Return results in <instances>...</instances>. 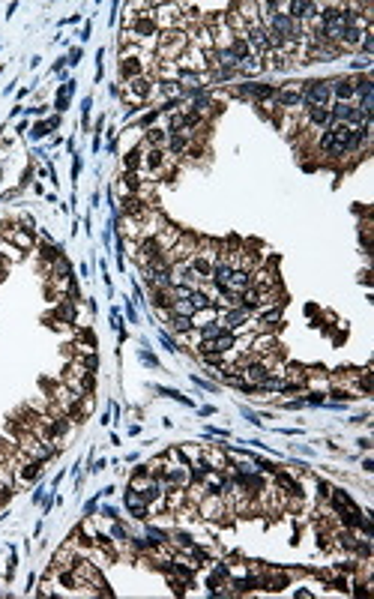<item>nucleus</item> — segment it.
Instances as JSON below:
<instances>
[{"label":"nucleus","instance_id":"obj_1","mask_svg":"<svg viewBox=\"0 0 374 599\" xmlns=\"http://www.w3.org/2000/svg\"><path fill=\"white\" fill-rule=\"evenodd\" d=\"M329 96H332V90H329V84H324V81H309L306 90H302V102L311 105V108H326Z\"/></svg>","mask_w":374,"mask_h":599},{"label":"nucleus","instance_id":"obj_2","mask_svg":"<svg viewBox=\"0 0 374 599\" xmlns=\"http://www.w3.org/2000/svg\"><path fill=\"white\" fill-rule=\"evenodd\" d=\"M270 33H276L281 42H288V39L296 36V21L291 18L288 12H273V18H270Z\"/></svg>","mask_w":374,"mask_h":599},{"label":"nucleus","instance_id":"obj_3","mask_svg":"<svg viewBox=\"0 0 374 599\" xmlns=\"http://www.w3.org/2000/svg\"><path fill=\"white\" fill-rule=\"evenodd\" d=\"M234 348V336L230 333H219L216 339H204V354H225Z\"/></svg>","mask_w":374,"mask_h":599},{"label":"nucleus","instance_id":"obj_4","mask_svg":"<svg viewBox=\"0 0 374 599\" xmlns=\"http://www.w3.org/2000/svg\"><path fill=\"white\" fill-rule=\"evenodd\" d=\"M288 15L296 21V18H311V15L317 12V3H309V0H293V3H288Z\"/></svg>","mask_w":374,"mask_h":599},{"label":"nucleus","instance_id":"obj_5","mask_svg":"<svg viewBox=\"0 0 374 599\" xmlns=\"http://www.w3.org/2000/svg\"><path fill=\"white\" fill-rule=\"evenodd\" d=\"M243 291H248V273L234 270L230 279H228V285H225V294H243Z\"/></svg>","mask_w":374,"mask_h":599},{"label":"nucleus","instance_id":"obj_6","mask_svg":"<svg viewBox=\"0 0 374 599\" xmlns=\"http://www.w3.org/2000/svg\"><path fill=\"white\" fill-rule=\"evenodd\" d=\"M126 506L135 513V518H144V516H147V500L141 498L138 491H129V495H126Z\"/></svg>","mask_w":374,"mask_h":599},{"label":"nucleus","instance_id":"obj_7","mask_svg":"<svg viewBox=\"0 0 374 599\" xmlns=\"http://www.w3.org/2000/svg\"><path fill=\"white\" fill-rule=\"evenodd\" d=\"M260 66H263V63H260V57H258V54H245V57L237 63V69H240V72H245V75L260 72Z\"/></svg>","mask_w":374,"mask_h":599},{"label":"nucleus","instance_id":"obj_8","mask_svg":"<svg viewBox=\"0 0 374 599\" xmlns=\"http://www.w3.org/2000/svg\"><path fill=\"white\" fill-rule=\"evenodd\" d=\"M237 63H240V57H237L230 48H222V51H219V66H222V69H230V72H234Z\"/></svg>","mask_w":374,"mask_h":599},{"label":"nucleus","instance_id":"obj_9","mask_svg":"<svg viewBox=\"0 0 374 599\" xmlns=\"http://www.w3.org/2000/svg\"><path fill=\"white\" fill-rule=\"evenodd\" d=\"M245 96H255V99H270L273 96V87H260V84H245L243 87Z\"/></svg>","mask_w":374,"mask_h":599},{"label":"nucleus","instance_id":"obj_10","mask_svg":"<svg viewBox=\"0 0 374 599\" xmlns=\"http://www.w3.org/2000/svg\"><path fill=\"white\" fill-rule=\"evenodd\" d=\"M230 273H234V270H230L228 264H219V267L212 270V282H216V285H219V288L225 291V285H228V279H230Z\"/></svg>","mask_w":374,"mask_h":599},{"label":"nucleus","instance_id":"obj_11","mask_svg":"<svg viewBox=\"0 0 374 599\" xmlns=\"http://www.w3.org/2000/svg\"><path fill=\"white\" fill-rule=\"evenodd\" d=\"M329 90L341 99V102H347V99L353 96V84H350V81H335V87H329Z\"/></svg>","mask_w":374,"mask_h":599},{"label":"nucleus","instance_id":"obj_12","mask_svg":"<svg viewBox=\"0 0 374 599\" xmlns=\"http://www.w3.org/2000/svg\"><path fill=\"white\" fill-rule=\"evenodd\" d=\"M245 378L252 381L255 386H260V383L266 381V368H263V366H248V368H245Z\"/></svg>","mask_w":374,"mask_h":599},{"label":"nucleus","instance_id":"obj_13","mask_svg":"<svg viewBox=\"0 0 374 599\" xmlns=\"http://www.w3.org/2000/svg\"><path fill=\"white\" fill-rule=\"evenodd\" d=\"M309 117H311V123H317V126H329V123H332V114L326 108H311Z\"/></svg>","mask_w":374,"mask_h":599},{"label":"nucleus","instance_id":"obj_14","mask_svg":"<svg viewBox=\"0 0 374 599\" xmlns=\"http://www.w3.org/2000/svg\"><path fill=\"white\" fill-rule=\"evenodd\" d=\"M278 102H281V105H299V102H302V93H299V90H281V93H278Z\"/></svg>","mask_w":374,"mask_h":599},{"label":"nucleus","instance_id":"obj_15","mask_svg":"<svg viewBox=\"0 0 374 599\" xmlns=\"http://www.w3.org/2000/svg\"><path fill=\"white\" fill-rule=\"evenodd\" d=\"M174 315H186V318H192V315H195V306L189 303V300H180V303L174 306Z\"/></svg>","mask_w":374,"mask_h":599},{"label":"nucleus","instance_id":"obj_16","mask_svg":"<svg viewBox=\"0 0 374 599\" xmlns=\"http://www.w3.org/2000/svg\"><path fill=\"white\" fill-rule=\"evenodd\" d=\"M189 303L195 306V312H198V309H207V306H210V300H207L204 294H198V291H192V297H189Z\"/></svg>","mask_w":374,"mask_h":599},{"label":"nucleus","instance_id":"obj_17","mask_svg":"<svg viewBox=\"0 0 374 599\" xmlns=\"http://www.w3.org/2000/svg\"><path fill=\"white\" fill-rule=\"evenodd\" d=\"M174 330H180V333L192 330V318H186V315H174Z\"/></svg>","mask_w":374,"mask_h":599},{"label":"nucleus","instance_id":"obj_18","mask_svg":"<svg viewBox=\"0 0 374 599\" xmlns=\"http://www.w3.org/2000/svg\"><path fill=\"white\" fill-rule=\"evenodd\" d=\"M132 90H135L138 96H144V93H147V81H144V78H138V81H132Z\"/></svg>","mask_w":374,"mask_h":599},{"label":"nucleus","instance_id":"obj_19","mask_svg":"<svg viewBox=\"0 0 374 599\" xmlns=\"http://www.w3.org/2000/svg\"><path fill=\"white\" fill-rule=\"evenodd\" d=\"M243 318H245V312H228V318H225V321H228L230 327H234V324H240Z\"/></svg>","mask_w":374,"mask_h":599},{"label":"nucleus","instance_id":"obj_20","mask_svg":"<svg viewBox=\"0 0 374 599\" xmlns=\"http://www.w3.org/2000/svg\"><path fill=\"white\" fill-rule=\"evenodd\" d=\"M195 270H198L201 276H210V264L207 261H195Z\"/></svg>","mask_w":374,"mask_h":599},{"label":"nucleus","instance_id":"obj_21","mask_svg":"<svg viewBox=\"0 0 374 599\" xmlns=\"http://www.w3.org/2000/svg\"><path fill=\"white\" fill-rule=\"evenodd\" d=\"M219 333H222V327H207V330H204V339H216Z\"/></svg>","mask_w":374,"mask_h":599},{"label":"nucleus","instance_id":"obj_22","mask_svg":"<svg viewBox=\"0 0 374 599\" xmlns=\"http://www.w3.org/2000/svg\"><path fill=\"white\" fill-rule=\"evenodd\" d=\"M362 48H365V54H371V51H374V39L365 36V39H362Z\"/></svg>","mask_w":374,"mask_h":599},{"label":"nucleus","instance_id":"obj_23","mask_svg":"<svg viewBox=\"0 0 374 599\" xmlns=\"http://www.w3.org/2000/svg\"><path fill=\"white\" fill-rule=\"evenodd\" d=\"M150 141H153V144H162L165 135H162V132H150Z\"/></svg>","mask_w":374,"mask_h":599},{"label":"nucleus","instance_id":"obj_24","mask_svg":"<svg viewBox=\"0 0 374 599\" xmlns=\"http://www.w3.org/2000/svg\"><path fill=\"white\" fill-rule=\"evenodd\" d=\"M150 539H153V542H162L165 533H162V531H150Z\"/></svg>","mask_w":374,"mask_h":599}]
</instances>
